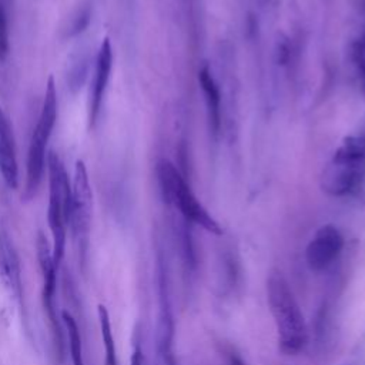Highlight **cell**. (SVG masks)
Here are the masks:
<instances>
[{
	"label": "cell",
	"instance_id": "cell-2",
	"mask_svg": "<svg viewBox=\"0 0 365 365\" xmlns=\"http://www.w3.org/2000/svg\"><path fill=\"white\" fill-rule=\"evenodd\" d=\"M48 171V210L47 220L51 231V250L56 265L58 267L66 250L67 227L71 214V182L60 157L56 153L47 155Z\"/></svg>",
	"mask_w": 365,
	"mask_h": 365
},
{
	"label": "cell",
	"instance_id": "cell-5",
	"mask_svg": "<svg viewBox=\"0 0 365 365\" xmlns=\"http://www.w3.org/2000/svg\"><path fill=\"white\" fill-rule=\"evenodd\" d=\"M158 181L163 197L167 202H175L181 214L187 221L201 225L204 230L220 235L222 232L218 222L208 214V211L195 198L187 182L177 173V170L168 163L161 161L157 168Z\"/></svg>",
	"mask_w": 365,
	"mask_h": 365
},
{
	"label": "cell",
	"instance_id": "cell-18",
	"mask_svg": "<svg viewBox=\"0 0 365 365\" xmlns=\"http://www.w3.org/2000/svg\"><path fill=\"white\" fill-rule=\"evenodd\" d=\"M90 16H91V9H90V3H86L84 6H81L76 13L74 17L71 19L68 29H67V34L68 36H76L78 33H81L88 21H90Z\"/></svg>",
	"mask_w": 365,
	"mask_h": 365
},
{
	"label": "cell",
	"instance_id": "cell-6",
	"mask_svg": "<svg viewBox=\"0 0 365 365\" xmlns=\"http://www.w3.org/2000/svg\"><path fill=\"white\" fill-rule=\"evenodd\" d=\"M91 212H93V192L88 181V173H87L86 164L81 160H78L74 167V177L71 184L70 225L73 228L74 238L78 244V252L81 259H84L87 245H88Z\"/></svg>",
	"mask_w": 365,
	"mask_h": 365
},
{
	"label": "cell",
	"instance_id": "cell-10",
	"mask_svg": "<svg viewBox=\"0 0 365 365\" xmlns=\"http://www.w3.org/2000/svg\"><path fill=\"white\" fill-rule=\"evenodd\" d=\"M113 68V48L110 40L106 37L97 51L96 66L93 71V78L88 90V127L93 128L101 111L104 94L110 80Z\"/></svg>",
	"mask_w": 365,
	"mask_h": 365
},
{
	"label": "cell",
	"instance_id": "cell-11",
	"mask_svg": "<svg viewBox=\"0 0 365 365\" xmlns=\"http://www.w3.org/2000/svg\"><path fill=\"white\" fill-rule=\"evenodd\" d=\"M0 174L4 184L14 190L19 185V164L11 123L0 107Z\"/></svg>",
	"mask_w": 365,
	"mask_h": 365
},
{
	"label": "cell",
	"instance_id": "cell-15",
	"mask_svg": "<svg viewBox=\"0 0 365 365\" xmlns=\"http://www.w3.org/2000/svg\"><path fill=\"white\" fill-rule=\"evenodd\" d=\"M10 50L9 41V13L6 0H0V63L6 60Z\"/></svg>",
	"mask_w": 365,
	"mask_h": 365
},
{
	"label": "cell",
	"instance_id": "cell-8",
	"mask_svg": "<svg viewBox=\"0 0 365 365\" xmlns=\"http://www.w3.org/2000/svg\"><path fill=\"white\" fill-rule=\"evenodd\" d=\"M157 288H158V332L157 349L164 365H177L174 355V317L171 309L168 278L164 259L160 257L157 262Z\"/></svg>",
	"mask_w": 365,
	"mask_h": 365
},
{
	"label": "cell",
	"instance_id": "cell-12",
	"mask_svg": "<svg viewBox=\"0 0 365 365\" xmlns=\"http://www.w3.org/2000/svg\"><path fill=\"white\" fill-rule=\"evenodd\" d=\"M200 84L201 88L205 94V101H207V107H208V113H210V120L214 125V128L217 130L220 125V91L218 87L210 73V70L207 67H204L200 71Z\"/></svg>",
	"mask_w": 365,
	"mask_h": 365
},
{
	"label": "cell",
	"instance_id": "cell-3",
	"mask_svg": "<svg viewBox=\"0 0 365 365\" xmlns=\"http://www.w3.org/2000/svg\"><path fill=\"white\" fill-rule=\"evenodd\" d=\"M58 101H57V91L53 76L47 78L46 83V91L44 98L41 104V110L36 123V127L33 128L30 144H29V153H27V171H26V191L24 197L31 198L40 182L46 167V148L48 144V140L51 137L53 128L56 125L57 113H58Z\"/></svg>",
	"mask_w": 365,
	"mask_h": 365
},
{
	"label": "cell",
	"instance_id": "cell-7",
	"mask_svg": "<svg viewBox=\"0 0 365 365\" xmlns=\"http://www.w3.org/2000/svg\"><path fill=\"white\" fill-rule=\"evenodd\" d=\"M36 250H37V259L38 267L41 271V297H43V307L48 317L51 329H53V339L56 344V351L61 356L63 355V331L61 325L57 318V308H56V287H57V269L58 267L54 262L53 258V250L48 244L46 235L38 231L37 240H36Z\"/></svg>",
	"mask_w": 365,
	"mask_h": 365
},
{
	"label": "cell",
	"instance_id": "cell-4",
	"mask_svg": "<svg viewBox=\"0 0 365 365\" xmlns=\"http://www.w3.org/2000/svg\"><path fill=\"white\" fill-rule=\"evenodd\" d=\"M365 173V145L349 138L335 153L322 174V187L331 195H346L359 184Z\"/></svg>",
	"mask_w": 365,
	"mask_h": 365
},
{
	"label": "cell",
	"instance_id": "cell-13",
	"mask_svg": "<svg viewBox=\"0 0 365 365\" xmlns=\"http://www.w3.org/2000/svg\"><path fill=\"white\" fill-rule=\"evenodd\" d=\"M97 315H98V324H100V332L101 339L104 345V365H118L117 361V352H115V342L111 331V322L107 308L103 304H98L97 307Z\"/></svg>",
	"mask_w": 365,
	"mask_h": 365
},
{
	"label": "cell",
	"instance_id": "cell-14",
	"mask_svg": "<svg viewBox=\"0 0 365 365\" xmlns=\"http://www.w3.org/2000/svg\"><path fill=\"white\" fill-rule=\"evenodd\" d=\"M61 319H63V324L68 334V346H70L71 362H73V365H84L83 344H81V335H80L77 322L73 318V315L68 314L67 311L61 312Z\"/></svg>",
	"mask_w": 365,
	"mask_h": 365
},
{
	"label": "cell",
	"instance_id": "cell-16",
	"mask_svg": "<svg viewBox=\"0 0 365 365\" xmlns=\"http://www.w3.org/2000/svg\"><path fill=\"white\" fill-rule=\"evenodd\" d=\"M11 245V240L0 227V281L9 289L10 277H9V248Z\"/></svg>",
	"mask_w": 365,
	"mask_h": 365
},
{
	"label": "cell",
	"instance_id": "cell-9",
	"mask_svg": "<svg viewBox=\"0 0 365 365\" xmlns=\"http://www.w3.org/2000/svg\"><path fill=\"white\" fill-rule=\"evenodd\" d=\"M344 248V237L341 231L331 225H322L305 250V261L312 272H322L328 269L339 257Z\"/></svg>",
	"mask_w": 365,
	"mask_h": 365
},
{
	"label": "cell",
	"instance_id": "cell-17",
	"mask_svg": "<svg viewBox=\"0 0 365 365\" xmlns=\"http://www.w3.org/2000/svg\"><path fill=\"white\" fill-rule=\"evenodd\" d=\"M181 248H182V258H184V264H185L187 269L188 271H195V268H197V252H195V248H194L191 232L187 227H184V230H182Z\"/></svg>",
	"mask_w": 365,
	"mask_h": 365
},
{
	"label": "cell",
	"instance_id": "cell-1",
	"mask_svg": "<svg viewBox=\"0 0 365 365\" xmlns=\"http://www.w3.org/2000/svg\"><path fill=\"white\" fill-rule=\"evenodd\" d=\"M267 301L277 328L279 351L285 355L299 354L308 342L307 325L288 279L277 268L267 277Z\"/></svg>",
	"mask_w": 365,
	"mask_h": 365
},
{
	"label": "cell",
	"instance_id": "cell-19",
	"mask_svg": "<svg viewBox=\"0 0 365 365\" xmlns=\"http://www.w3.org/2000/svg\"><path fill=\"white\" fill-rule=\"evenodd\" d=\"M130 365H144V356H143V351H141V346H140L138 342L134 344Z\"/></svg>",
	"mask_w": 365,
	"mask_h": 365
}]
</instances>
